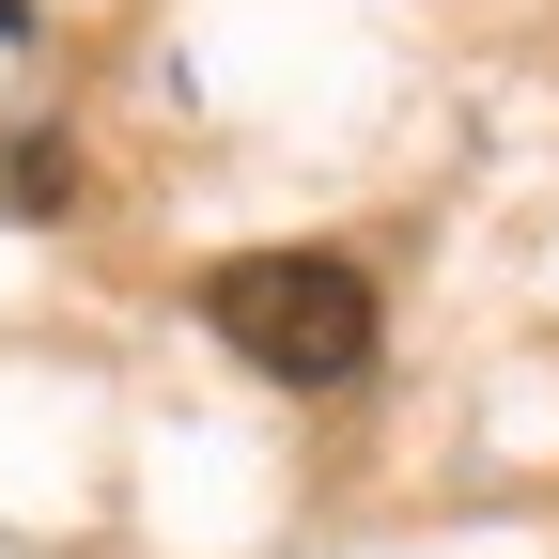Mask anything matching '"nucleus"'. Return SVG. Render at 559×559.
I'll use <instances>...</instances> for the list:
<instances>
[{
    "label": "nucleus",
    "instance_id": "1",
    "mask_svg": "<svg viewBox=\"0 0 559 559\" xmlns=\"http://www.w3.org/2000/svg\"><path fill=\"white\" fill-rule=\"evenodd\" d=\"M202 326L280 389H342L373 358V280H358V249H249L202 280Z\"/></svg>",
    "mask_w": 559,
    "mask_h": 559
},
{
    "label": "nucleus",
    "instance_id": "2",
    "mask_svg": "<svg viewBox=\"0 0 559 559\" xmlns=\"http://www.w3.org/2000/svg\"><path fill=\"white\" fill-rule=\"evenodd\" d=\"M0 202L47 218V202H62V140H0Z\"/></svg>",
    "mask_w": 559,
    "mask_h": 559
},
{
    "label": "nucleus",
    "instance_id": "3",
    "mask_svg": "<svg viewBox=\"0 0 559 559\" xmlns=\"http://www.w3.org/2000/svg\"><path fill=\"white\" fill-rule=\"evenodd\" d=\"M0 32H32V0H0Z\"/></svg>",
    "mask_w": 559,
    "mask_h": 559
}]
</instances>
